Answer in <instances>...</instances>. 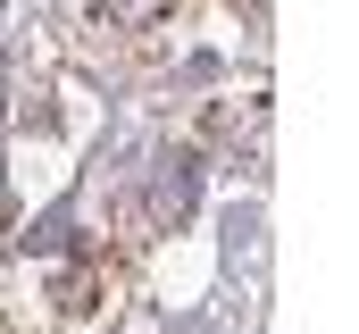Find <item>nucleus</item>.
<instances>
[{"instance_id":"2","label":"nucleus","mask_w":359,"mask_h":334,"mask_svg":"<svg viewBox=\"0 0 359 334\" xmlns=\"http://www.w3.org/2000/svg\"><path fill=\"white\" fill-rule=\"evenodd\" d=\"M100 8H109L117 25H159V17H168L176 0H100Z\"/></svg>"},{"instance_id":"1","label":"nucleus","mask_w":359,"mask_h":334,"mask_svg":"<svg viewBox=\"0 0 359 334\" xmlns=\"http://www.w3.org/2000/svg\"><path fill=\"white\" fill-rule=\"evenodd\" d=\"M142 209H151V226H184V218H192V167L168 159L151 175V201H142Z\"/></svg>"}]
</instances>
